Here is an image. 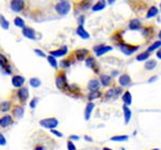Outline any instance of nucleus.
<instances>
[{"mask_svg":"<svg viewBox=\"0 0 161 150\" xmlns=\"http://www.w3.org/2000/svg\"><path fill=\"white\" fill-rule=\"evenodd\" d=\"M67 148H68V150H76L74 144L72 141H68L67 142Z\"/></svg>","mask_w":161,"mask_h":150,"instance_id":"obj_39","label":"nucleus"},{"mask_svg":"<svg viewBox=\"0 0 161 150\" xmlns=\"http://www.w3.org/2000/svg\"><path fill=\"white\" fill-rule=\"evenodd\" d=\"M161 47V41L160 40H159V41H156V42H154L151 46H150L149 47V48H148V52H152V51H154V50H156V49H158V48H159Z\"/></svg>","mask_w":161,"mask_h":150,"instance_id":"obj_31","label":"nucleus"},{"mask_svg":"<svg viewBox=\"0 0 161 150\" xmlns=\"http://www.w3.org/2000/svg\"><path fill=\"white\" fill-rule=\"evenodd\" d=\"M14 23H15V26H17V27H19V28H21V29H23V28L25 27V22H24V21L21 18H20V17H15V20H14Z\"/></svg>","mask_w":161,"mask_h":150,"instance_id":"obj_29","label":"nucleus"},{"mask_svg":"<svg viewBox=\"0 0 161 150\" xmlns=\"http://www.w3.org/2000/svg\"><path fill=\"white\" fill-rule=\"evenodd\" d=\"M58 1H64V0H58Z\"/></svg>","mask_w":161,"mask_h":150,"instance_id":"obj_51","label":"nucleus"},{"mask_svg":"<svg viewBox=\"0 0 161 150\" xmlns=\"http://www.w3.org/2000/svg\"><path fill=\"white\" fill-rule=\"evenodd\" d=\"M159 38H160V41H161V31H159Z\"/></svg>","mask_w":161,"mask_h":150,"instance_id":"obj_49","label":"nucleus"},{"mask_svg":"<svg viewBox=\"0 0 161 150\" xmlns=\"http://www.w3.org/2000/svg\"><path fill=\"white\" fill-rule=\"evenodd\" d=\"M10 106H11V104L8 101H4L0 104V110L2 112H7L9 111Z\"/></svg>","mask_w":161,"mask_h":150,"instance_id":"obj_27","label":"nucleus"},{"mask_svg":"<svg viewBox=\"0 0 161 150\" xmlns=\"http://www.w3.org/2000/svg\"><path fill=\"white\" fill-rule=\"evenodd\" d=\"M94 107H95V105L93 103L90 102V103L87 104V106H86V109H85V120L86 121L90 120V114H91V112L93 111Z\"/></svg>","mask_w":161,"mask_h":150,"instance_id":"obj_17","label":"nucleus"},{"mask_svg":"<svg viewBox=\"0 0 161 150\" xmlns=\"http://www.w3.org/2000/svg\"><path fill=\"white\" fill-rule=\"evenodd\" d=\"M0 67L6 74H11V69H10V65L8 64V60L2 54H0Z\"/></svg>","mask_w":161,"mask_h":150,"instance_id":"obj_6","label":"nucleus"},{"mask_svg":"<svg viewBox=\"0 0 161 150\" xmlns=\"http://www.w3.org/2000/svg\"><path fill=\"white\" fill-rule=\"evenodd\" d=\"M113 49L112 47L110 46H106V45H99L93 47V50L96 52V55L98 56H101L105 55L106 53L111 51Z\"/></svg>","mask_w":161,"mask_h":150,"instance_id":"obj_5","label":"nucleus"},{"mask_svg":"<svg viewBox=\"0 0 161 150\" xmlns=\"http://www.w3.org/2000/svg\"><path fill=\"white\" fill-rule=\"evenodd\" d=\"M128 139V136L127 135H118V136H114L111 138L112 141H117V142H122V141H125Z\"/></svg>","mask_w":161,"mask_h":150,"instance_id":"obj_26","label":"nucleus"},{"mask_svg":"<svg viewBox=\"0 0 161 150\" xmlns=\"http://www.w3.org/2000/svg\"><path fill=\"white\" fill-rule=\"evenodd\" d=\"M107 3L109 4V5H112V4H114L115 2H116V0H107Z\"/></svg>","mask_w":161,"mask_h":150,"instance_id":"obj_46","label":"nucleus"},{"mask_svg":"<svg viewBox=\"0 0 161 150\" xmlns=\"http://www.w3.org/2000/svg\"><path fill=\"white\" fill-rule=\"evenodd\" d=\"M151 150H159L158 148H154V149H151Z\"/></svg>","mask_w":161,"mask_h":150,"instance_id":"obj_50","label":"nucleus"},{"mask_svg":"<svg viewBox=\"0 0 161 150\" xmlns=\"http://www.w3.org/2000/svg\"><path fill=\"white\" fill-rule=\"evenodd\" d=\"M156 66H157V61H155V60H149L146 62V64L144 65L145 69L149 70V71L153 70Z\"/></svg>","mask_w":161,"mask_h":150,"instance_id":"obj_24","label":"nucleus"},{"mask_svg":"<svg viewBox=\"0 0 161 150\" xmlns=\"http://www.w3.org/2000/svg\"><path fill=\"white\" fill-rule=\"evenodd\" d=\"M50 131H51V133H53V134H54V135H56L57 137H59V138H62V137H63V134H62L61 132H59L58 131H57V130L52 129Z\"/></svg>","mask_w":161,"mask_h":150,"instance_id":"obj_41","label":"nucleus"},{"mask_svg":"<svg viewBox=\"0 0 161 150\" xmlns=\"http://www.w3.org/2000/svg\"><path fill=\"white\" fill-rule=\"evenodd\" d=\"M40 84H41V81L38 78H31L30 80V85L32 88H38V87H40Z\"/></svg>","mask_w":161,"mask_h":150,"instance_id":"obj_30","label":"nucleus"},{"mask_svg":"<svg viewBox=\"0 0 161 150\" xmlns=\"http://www.w3.org/2000/svg\"><path fill=\"white\" fill-rule=\"evenodd\" d=\"M118 81H119L121 86L126 87V86H128V85L130 84V82H131V78H130V76L128 74H123L120 76Z\"/></svg>","mask_w":161,"mask_h":150,"instance_id":"obj_18","label":"nucleus"},{"mask_svg":"<svg viewBox=\"0 0 161 150\" xmlns=\"http://www.w3.org/2000/svg\"><path fill=\"white\" fill-rule=\"evenodd\" d=\"M150 56V52H142L141 53L140 55H138L137 57H136V59H137V61H145V60H147L149 57Z\"/></svg>","mask_w":161,"mask_h":150,"instance_id":"obj_32","label":"nucleus"},{"mask_svg":"<svg viewBox=\"0 0 161 150\" xmlns=\"http://www.w3.org/2000/svg\"><path fill=\"white\" fill-rule=\"evenodd\" d=\"M85 139H86V140H89V141H91V140H92L90 137H87V136H85Z\"/></svg>","mask_w":161,"mask_h":150,"instance_id":"obj_47","label":"nucleus"},{"mask_svg":"<svg viewBox=\"0 0 161 150\" xmlns=\"http://www.w3.org/2000/svg\"><path fill=\"white\" fill-rule=\"evenodd\" d=\"M24 5L25 4L23 0H12L10 4L11 9L15 13H20L21 11H22L24 8Z\"/></svg>","mask_w":161,"mask_h":150,"instance_id":"obj_4","label":"nucleus"},{"mask_svg":"<svg viewBox=\"0 0 161 150\" xmlns=\"http://www.w3.org/2000/svg\"><path fill=\"white\" fill-rule=\"evenodd\" d=\"M70 65H71V62H70L69 60L64 59V60H62L60 62V66L61 67H63V68H67V67H69Z\"/></svg>","mask_w":161,"mask_h":150,"instance_id":"obj_35","label":"nucleus"},{"mask_svg":"<svg viewBox=\"0 0 161 150\" xmlns=\"http://www.w3.org/2000/svg\"><path fill=\"white\" fill-rule=\"evenodd\" d=\"M88 54H89V51L87 49H79V50H76L75 56H76L77 60L81 61V60H84L86 58Z\"/></svg>","mask_w":161,"mask_h":150,"instance_id":"obj_20","label":"nucleus"},{"mask_svg":"<svg viewBox=\"0 0 161 150\" xmlns=\"http://www.w3.org/2000/svg\"><path fill=\"white\" fill-rule=\"evenodd\" d=\"M123 116H124V121H125V123L127 124L129 122V121L131 120V117H132V111L129 109L128 106L124 105L123 106Z\"/></svg>","mask_w":161,"mask_h":150,"instance_id":"obj_19","label":"nucleus"},{"mask_svg":"<svg viewBox=\"0 0 161 150\" xmlns=\"http://www.w3.org/2000/svg\"><path fill=\"white\" fill-rule=\"evenodd\" d=\"M0 26L4 29V30H8L10 23L9 21L5 18V16L3 15H0Z\"/></svg>","mask_w":161,"mask_h":150,"instance_id":"obj_22","label":"nucleus"},{"mask_svg":"<svg viewBox=\"0 0 161 150\" xmlns=\"http://www.w3.org/2000/svg\"><path fill=\"white\" fill-rule=\"evenodd\" d=\"M129 28H130L132 31L140 30L141 28V21H140L138 19H133V20L130 21V23H129Z\"/></svg>","mask_w":161,"mask_h":150,"instance_id":"obj_16","label":"nucleus"},{"mask_svg":"<svg viewBox=\"0 0 161 150\" xmlns=\"http://www.w3.org/2000/svg\"><path fill=\"white\" fill-rule=\"evenodd\" d=\"M17 95H18V97L21 100V102L24 103L29 97V90H28V88H26V87L21 88L20 90H18V92H17Z\"/></svg>","mask_w":161,"mask_h":150,"instance_id":"obj_8","label":"nucleus"},{"mask_svg":"<svg viewBox=\"0 0 161 150\" xmlns=\"http://www.w3.org/2000/svg\"><path fill=\"white\" fill-rule=\"evenodd\" d=\"M86 65L89 67H93L94 66V59L92 57L86 58Z\"/></svg>","mask_w":161,"mask_h":150,"instance_id":"obj_36","label":"nucleus"},{"mask_svg":"<svg viewBox=\"0 0 161 150\" xmlns=\"http://www.w3.org/2000/svg\"><path fill=\"white\" fill-rule=\"evenodd\" d=\"M100 96H101L100 92L98 91V90H96V91H91V92L90 93V95L88 96V97H89L90 100H94V99L99 98Z\"/></svg>","mask_w":161,"mask_h":150,"instance_id":"obj_34","label":"nucleus"},{"mask_svg":"<svg viewBox=\"0 0 161 150\" xmlns=\"http://www.w3.org/2000/svg\"><path fill=\"white\" fill-rule=\"evenodd\" d=\"M106 5H107V3H106L105 0H100L92 6L91 9H92L93 12H99V11L103 10L106 7Z\"/></svg>","mask_w":161,"mask_h":150,"instance_id":"obj_15","label":"nucleus"},{"mask_svg":"<svg viewBox=\"0 0 161 150\" xmlns=\"http://www.w3.org/2000/svg\"><path fill=\"white\" fill-rule=\"evenodd\" d=\"M5 144H6L5 138L4 137V135L2 133H0V146H5Z\"/></svg>","mask_w":161,"mask_h":150,"instance_id":"obj_40","label":"nucleus"},{"mask_svg":"<svg viewBox=\"0 0 161 150\" xmlns=\"http://www.w3.org/2000/svg\"><path fill=\"white\" fill-rule=\"evenodd\" d=\"M123 101L124 103V105L126 106H130L132 104V101H133V97H132V94L130 93L128 90H126L123 95Z\"/></svg>","mask_w":161,"mask_h":150,"instance_id":"obj_21","label":"nucleus"},{"mask_svg":"<svg viewBox=\"0 0 161 150\" xmlns=\"http://www.w3.org/2000/svg\"><path fill=\"white\" fill-rule=\"evenodd\" d=\"M12 122H13V120L10 115H5L0 119V126L3 128L9 126Z\"/></svg>","mask_w":161,"mask_h":150,"instance_id":"obj_13","label":"nucleus"},{"mask_svg":"<svg viewBox=\"0 0 161 150\" xmlns=\"http://www.w3.org/2000/svg\"><path fill=\"white\" fill-rule=\"evenodd\" d=\"M157 79H158V76H153V77H151V78L149 80V82H150H150H153V81H155Z\"/></svg>","mask_w":161,"mask_h":150,"instance_id":"obj_43","label":"nucleus"},{"mask_svg":"<svg viewBox=\"0 0 161 150\" xmlns=\"http://www.w3.org/2000/svg\"><path fill=\"white\" fill-rule=\"evenodd\" d=\"M100 82L104 87H107L111 82V78L107 75H101Z\"/></svg>","mask_w":161,"mask_h":150,"instance_id":"obj_25","label":"nucleus"},{"mask_svg":"<svg viewBox=\"0 0 161 150\" xmlns=\"http://www.w3.org/2000/svg\"><path fill=\"white\" fill-rule=\"evenodd\" d=\"M22 35L29 39H36V32L33 29L29 27H24L21 31Z\"/></svg>","mask_w":161,"mask_h":150,"instance_id":"obj_7","label":"nucleus"},{"mask_svg":"<svg viewBox=\"0 0 161 150\" xmlns=\"http://www.w3.org/2000/svg\"><path fill=\"white\" fill-rule=\"evenodd\" d=\"M34 52H35V54L37 55L38 56H40V57H46V54H45V52H43L41 49H34Z\"/></svg>","mask_w":161,"mask_h":150,"instance_id":"obj_38","label":"nucleus"},{"mask_svg":"<svg viewBox=\"0 0 161 150\" xmlns=\"http://www.w3.org/2000/svg\"><path fill=\"white\" fill-rule=\"evenodd\" d=\"M70 139H73V140H78V139H79V137L76 136V135H72V136H70Z\"/></svg>","mask_w":161,"mask_h":150,"instance_id":"obj_42","label":"nucleus"},{"mask_svg":"<svg viewBox=\"0 0 161 150\" xmlns=\"http://www.w3.org/2000/svg\"><path fill=\"white\" fill-rule=\"evenodd\" d=\"M157 56H158V58H159L161 60V48H159V49L158 50V52H157Z\"/></svg>","mask_w":161,"mask_h":150,"instance_id":"obj_44","label":"nucleus"},{"mask_svg":"<svg viewBox=\"0 0 161 150\" xmlns=\"http://www.w3.org/2000/svg\"><path fill=\"white\" fill-rule=\"evenodd\" d=\"M55 9L60 15H66L70 12L71 5L66 1H61L56 5Z\"/></svg>","mask_w":161,"mask_h":150,"instance_id":"obj_1","label":"nucleus"},{"mask_svg":"<svg viewBox=\"0 0 161 150\" xmlns=\"http://www.w3.org/2000/svg\"><path fill=\"white\" fill-rule=\"evenodd\" d=\"M23 112H24V109L21 106H16L15 109H14V114L18 117V118H21L22 115H23Z\"/></svg>","mask_w":161,"mask_h":150,"instance_id":"obj_33","label":"nucleus"},{"mask_svg":"<svg viewBox=\"0 0 161 150\" xmlns=\"http://www.w3.org/2000/svg\"><path fill=\"white\" fill-rule=\"evenodd\" d=\"M158 13H159V9L156 6H151L147 13V18H152V17L156 16L158 15Z\"/></svg>","mask_w":161,"mask_h":150,"instance_id":"obj_23","label":"nucleus"},{"mask_svg":"<svg viewBox=\"0 0 161 150\" xmlns=\"http://www.w3.org/2000/svg\"><path fill=\"white\" fill-rule=\"evenodd\" d=\"M121 51L125 54L126 56H130L132 54H133L135 51H137L139 49L138 46H133V45H128V44H123L120 46Z\"/></svg>","mask_w":161,"mask_h":150,"instance_id":"obj_3","label":"nucleus"},{"mask_svg":"<svg viewBox=\"0 0 161 150\" xmlns=\"http://www.w3.org/2000/svg\"><path fill=\"white\" fill-rule=\"evenodd\" d=\"M24 82H25V79L20 75H15L12 78V84L15 88H21Z\"/></svg>","mask_w":161,"mask_h":150,"instance_id":"obj_9","label":"nucleus"},{"mask_svg":"<svg viewBox=\"0 0 161 150\" xmlns=\"http://www.w3.org/2000/svg\"><path fill=\"white\" fill-rule=\"evenodd\" d=\"M103 150H112V149H110V148H104Z\"/></svg>","mask_w":161,"mask_h":150,"instance_id":"obj_48","label":"nucleus"},{"mask_svg":"<svg viewBox=\"0 0 161 150\" xmlns=\"http://www.w3.org/2000/svg\"><path fill=\"white\" fill-rule=\"evenodd\" d=\"M76 33H77V35H78L79 37L83 38V39L90 38V34H89V32L84 29L83 25H79V27H78L77 30H76Z\"/></svg>","mask_w":161,"mask_h":150,"instance_id":"obj_11","label":"nucleus"},{"mask_svg":"<svg viewBox=\"0 0 161 150\" xmlns=\"http://www.w3.org/2000/svg\"><path fill=\"white\" fill-rule=\"evenodd\" d=\"M47 58H48V61L49 64H50L53 68H58V61H57V59H56L55 56L49 55Z\"/></svg>","mask_w":161,"mask_h":150,"instance_id":"obj_28","label":"nucleus"},{"mask_svg":"<svg viewBox=\"0 0 161 150\" xmlns=\"http://www.w3.org/2000/svg\"><path fill=\"white\" fill-rule=\"evenodd\" d=\"M100 82L98 80H90L88 83V89L90 91H96L100 89Z\"/></svg>","mask_w":161,"mask_h":150,"instance_id":"obj_12","label":"nucleus"},{"mask_svg":"<svg viewBox=\"0 0 161 150\" xmlns=\"http://www.w3.org/2000/svg\"><path fill=\"white\" fill-rule=\"evenodd\" d=\"M40 124L46 129H55L58 125V121L56 118H46L40 121Z\"/></svg>","mask_w":161,"mask_h":150,"instance_id":"obj_2","label":"nucleus"},{"mask_svg":"<svg viewBox=\"0 0 161 150\" xmlns=\"http://www.w3.org/2000/svg\"><path fill=\"white\" fill-rule=\"evenodd\" d=\"M38 102H39V98L34 97V98L31 101V103H30V106H31V108H35L36 106H37V104H38Z\"/></svg>","mask_w":161,"mask_h":150,"instance_id":"obj_37","label":"nucleus"},{"mask_svg":"<svg viewBox=\"0 0 161 150\" xmlns=\"http://www.w3.org/2000/svg\"><path fill=\"white\" fill-rule=\"evenodd\" d=\"M67 47H63L60 49H58V50H54V51H51L50 52V55L55 57H61V56H65L67 54Z\"/></svg>","mask_w":161,"mask_h":150,"instance_id":"obj_14","label":"nucleus"},{"mask_svg":"<svg viewBox=\"0 0 161 150\" xmlns=\"http://www.w3.org/2000/svg\"><path fill=\"white\" fill-rule=\"evenodd\" d=\"M34 150H46V149H45L43 147H41V146H38V147H37Z\"/></svg>","mask_w":161,"mask_h":150,"instance_id":"obj_45","label":"nucleus"},{"mask_svg":"<svg viewBox=\"0 0 161 150\" xmlns=\"http://www.w3.org/2000/svg\"><path fill=\"white\" fill-rule=\"evenodd\" d=\"M56 85L58 89H64L67 86V81H66V77L64 74H61L57 77L56 80Z\"/></svg>","mask_w":161,"mask_h":150,"instance_id":"obj_10","label":"nucleus"}]
</instances>
